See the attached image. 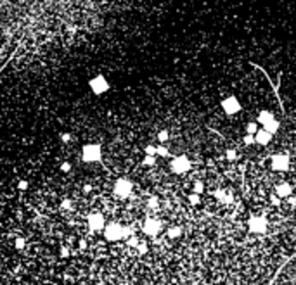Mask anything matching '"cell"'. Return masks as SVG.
Segmentation results:
<instances>
[{
	"label": "cell",
	"instance_id": "16",
	"mask_svg": "<svg viewBox=\"0 0 296 285\" xmlns=\"http://www.w3.org/2000/svg\"><path fill=\"white\" fill-rule=\"evenodd\" d=\"M258 128H260V124L256 123V119H255V121H249V123L246 124V133H248V135H255V133L258 132Z\"/></svg>",
	"mask_w": 296,
	"mask_h": 285
},
{
	"label": "cell",
	"instance_id": "10",
	"mask_svg": "<svg viewBox=\"0 0 296 285\" xmlns=\"http://www.w3.org/2000/svg\"><path fill=\"white\" fill-rule=\"evenodd\" d=\"M87 225H88V230H90L92 233L102 232V230H104V226H106V219H104V216L100 214V213H94V214L88 216Z\"/></svg>",
	"mask_w": 296,
	"mask_h": 285
},
{
	"label": "cell",
	"instance_id": "29",
	"mask_svg": "<svg viewBox=\"0 0 296 285\" xmlns=\"http://www.w3.org/2000/svg\"><path fill=\"white\" fill-rule=\"evenodd\" d=\"M61 207L62 209H71V207H73V202H71L70 199H64V201L61 202Z\"/></svg>",
	"mask_w": 296,
	"mask_h": 285
},
{
	"label": "cell",
	"instance_id": "3",
	"mask_svg": "<svg viewBox=\"0 0 296 285\" xmlns=\"http://www.w3.org/2000/svg\"><path fill=\"white\" fill-rule=\"evenodd\" d=\"M88 88H90V92L94 93V95H104V93L109 92L111 85H109L108 78H106L104 75H97V76H94V78H90Z\"/></svg>",
	"mask_w": 296,
	"mask_h": 285
},
{
	"label": "cell",
	"instance_id": "26",
	"mask_svg": "<svg viewBox=\"0 0 296 285\" xmlns=\"http://www.w3.org/2000/svg\"><path fill=\"white\" fill-rule=\"evenodd\" d=\"M24 244H26V240H24V238H23V237H18V238H16V242H14V246H16V249H19V250H21L23 247H24Z\"/></svg>",
	"mask_w": 296,
	"mask_h": 285
},
{
	"label": "cell",
	"instance_id": "37",
	"mask_svg": "<svg viewBox=\"0 0 296 285\" xmlns=\"http://www.w3.org/2000/svg\"><path fill=\"white\" fill-rule=\"evenodd\" d=\"M78 244H80V247H82V249H85V246H87V244H85V240H80Z\"/></svg>",
	"mask_w": 296,
	"mask_h": 285
},
{
	"label": "cell",
	"instance_id": "2",
	"mask_svg": "<svg viewBox=\"0 0 296 285\" xmlns=\"http://www.w3.org/2000/svg\"><path fill=\"white\" fill-rule=\"evenodd\" d=\"M82 159L85 162H100L102 161V147L99 144H85L82 147Z\"/></svg>",
	"mask_w": 296,
	"mask_h": 285
},
{
	"label": "cell",
	"instance_id": "5",
	"mask_svg": "<svg viewBox=\"0 0 296 285\" xmlns=\"http://www.w3.org/2000/svg\"><path fill=\"white\" fill-rule=\"evenodd\" d=\"M246 226H248V232H251V233H265L269 230V219L261 214L251 216L248 219Z\"/></svg>",
	"mask_w": 296,
	"mask_h": 285
},
{
	"label": "cell",
	"instance_id": "30",
	"mask_svg": "<svg viewBox=\"0 0 296 285\" xmlns=\"http://www.w3.org/2000/svg\"><path fill=\"white\" fill-rule=\"evenodd\" d=\"M281 201H282V199H281V197H277L275 193H272V195H270V202H272L274 206H279V204H281Z\"/></svg>",
	"mask_w": 296,
	"mask_h": 285
},
{
	"label": "cell",
	"instance_id": "9",
	"mask_svg": "<svg viewBox=\"0 0 296 285\" xmlns=\"http://www.w3.org/2000/svg\"><path fill=\"white\" fill-rule=\"evenodd\" d=\"M104 238L109 242H116L123 238V226L120 223H109L104 226Z\"/></svg>",
	"mask_w": 296,
	"mask_h": 285
},
{
	"label": "cell",
	"instance_id": "27",
	"mask_svg": "<svg viewBox=\"0 0 296 285\" xmlns=\"http://www.w3.org/2000/svg\"><path fill=\"white\" fill-rule=\"evenodd\" d=\"M126 244H128V246H130V247H137V246H139V238H137V237H135V235H133V237L126 238Z\"/></svg>",
	"mask_w": 296,
	"mask_h": 285
},
{
	"label": "cell",
	"instance_id": "34",
	"mask_svg": "<svg viewBox=\"0 0 296 285\" xmlns=\"http://www.w3.org/2000/svg\"><path fill=\"white\" fill-rule=\"evenodd\" d=\"M18 189H19V190H26V189H28V181H26V180H19Z\"/></svg>",
	"mask_w": 296,
	"mask_h": 285
},
{
	"label": "cell",
	"instance_id": "6",
	"mask_svg": "<svg viewBox=\"0 0 296 285\" xmlns=\"http://www.w3.org/2000/svg\"><path fill=\"white\" fill-rule=\"evenodd\" d=\"M114 195L120 199H126L132 195V190H133V183H132L128 178H118L113 185Z\"/></svg>",
	"mask_w": 296,
	"mask_h": 285
},
{
	"label": "cell",
	"instance_id": "15",
	"mask_svg": "<svg viewBox=\"0 0 296 285\" xmlns=\"http://www.w3.org/2000/svg\"><path fill=\"white\" fill-rule=\"evenodd\" d=\"M182 235V228L180 226H170L166 230V237L168 238H179Z\"/></svg>",
	"mask_w": 296,
	"mask_h": 285
},
{
	"label": "cell",
	"instance_id": "33",
	"mask_svg": "<svg viewBox=\"0 0 296 285\" xmlns=\"http://www.w3.org/2000/svg\"><path fill=\"white\" fill-rule=\"evenodd\" d=\"M61 142H64V144L71 142V135L70 133H61Z\"/></svg>",
	"mask_w": 296,
	"mask_h": 285
},
{
	"label": "cell",
	"instance_id": "7",
	"mask_svg": "<svg viewBox=\"0 0 296 285\" xmlns=\"http://www.w3.org/2000/svg\"><path fill=\"white\" fill-rule=\"evenodd\" d=\"M291 166V157L284 152H277L270 157V168L274 171H287Z\"/></svg>",
	"mask_w": 296,
	"mask_h": 285
},
{
	"label": "cell",
	"instance_id": "19",
	"mask_svg": "<svg viewBox=\"0 0 296 285\" xmlns=\"http://www.w3.org/2000/svg\"><path fill=\"white\" fill-rule=\"evenodd\" d=\"M225 157L229 159V161H235V159H237V150L235 149H227L225 150Z\"/></svg>",
	"mask_w": 296,
	"mask_h": 285
},
{
	"label": "cell",
	"instance_id": "8",
	"mask_svg": "<svg viewBox=\"0 0 296 285\" xmlns=\"http://www.w3.org/2000/svg\"><path fill=\"white\" fill-rule=\"evenodd\" d=\"M222 109L227 116H234L243 109V105H241V100L235 95H229L222 100Z\"/></svg>",
	"mask_w": 296,
	"mask_h": 285
},
{
	"label": "cell",
	"instance_id": "4",
	"mask_svg": "<svg viewBox=\"0 0 296 285\" xmlns=\"http://www.w3.org/2000/svg\"><path fill=\"white\" fill-rule=\"evenodd\" d=\"M191 168H192L191 159H189L187 156H184V154L175 156V157L171 159V162H170V169H171V173H175V175H185Z\"/></svg>",
	"mask_w": 296,
	"mask_h": 285
},
{
	"label": "cell",
	"instance_id": "23",
	"mask_svg": "<svg viewBox=\"0 0 296 285\" xmlns=\"http://www.w3.org/2000/svg\"><path fill=\"white\" fill-rule=\"evenodd\" d=\"M168 138H170V133H168V130H161V132L158 133V140L161 142V144H163V142H166Z\"/></svg>",
	"mask_w": 296,
	"mask_h": 285
},
{
	"label": "cell",
	"instance_id": "20",
	"mask_svg": "<svg viewBox=\"0 0 296 285\" xmlns=\"http://www.w3.org/2000/svg\"><path fill=\"white\" fill-rule=\"evenodd\" d=\"M135 235V232H133V228L132 226H123V238H130V237H133Z\"/></svg>",
	"mask_w": 296,
	"mask_h": 285
},
{
	"label": "cell",
	"instance_id": "35",
	"mask_svg": "<svg viewBox=\"0 0 296 285\" xmlns=\"http://www.w3.org/2000/svg\"><path fill=\"white\" fill-rule=\"evenodd\" d=\"M59 254H61V258H68V256H70V250L66 249V247H62V249H61V252H59Z\"/></svg>",
	"mask_w": 296,
	"mask_h": 285
},
{
	"label": "cell",
	"instance_id": "11",
	"mask_svg": "<svg viewBox=\"0 0 296 285\" xmlns=\"http://www.w3.org/2000/svg\"><path fill=\"white\" fill-rule=\"evenodd\" d=\"M161 228H163L161 221H159V219H156V218H147L146 221H144V225H142L144 233H146V235H149V237H156L158 233L161 232Z\"/></svg>",
	"mask_w": 296,
	"mask_h": 285
},
{
	"label": "cell",
	"instance_id": "17",
	"mask_svg": "<svg viewBox=\"0 0 296 285\" xmlns=\"http://www.w3.org/2000/svg\"><path fill=\"white\" fill-rule=\"evenodd\" d=\"M156 156H159V157H168V156H170V150L166 149L165 145H158L156 147Z\"/></svg>",
	"mask_w": 296,
	"mask_h": 285
},
{
	"label": "cell",
	"instance_id": "36",
	"mask_svg": "<svg viewBox=\"0 0 296 285\" xmlns=\"http://www.w3.org/2000/svg\"><path fill=\"white\" fill-rule=\"evenodd\" d=\"M83 192H85V193H88V192H92V185H85V187H83Z\"/></svg>",
	"mask_w": 296,
	"mask_h": 285
},
{
	"label": "cell",
	"instance_id": "32",
	"mask_svg": "<svg viewBox=\"0 0 296 285\" xmlns=\"http://www.w3.org/2000/svg\"><path fill=\"white\" fill-rule=\"evenodd\" d=\"M61 171H62V173H70V171H71V164H70V162H62V164H61Z\"/></svg>",
	"mask_w": 296,
	"mask_h": 285
},
{
	"label": "cell",
	"instance_id": "25",
	"mask_svg": "<svg viewBox=\"0 0 296 285\" xmlns=\"http://www.w3.org/2000/svg\"><path fill=\"white\" fill-rule=\"evenodd\" d=\"M144 152H146V156H156V147L154 145H146Z\"/></svg>",
	"mask_w": 296,
	"mask_h": 285
},
{
	"label": "cell",
	"instance_id": "24",
	"mask_svg": "<svg viewBox=\"0 0 296 285\" xmlns=\"http://www.w3.org/2000/svg\"><path fill=\"white\" fill-rule=\"evenodd\" d=\"M243 144L244 145H255V135H248V133H246V135L243 136Z\"/></svg>",
	"mask_w": 296,
	"mask_h": 285
},
{
	"label": "cell",
	"instance_id": "1",
	"mask_svg": "<svg viewBox=\"0 0 296 285\" xmlns=\"http://www.w3.org/2000/svg\"><path fill=\"white\" fill-rule=\"evenodd\" d=\"M256 123L260 124L265 132H269L270 135H275L281 128V121L275 118V114L269 109H261L256 116Z\"/></svg>",
	"mask_w": 296,
	"mask_h": 285
},
{
	"label": "cell",
	"instance_id": "14",
	"mask_svg": "<svg viewBox=\"0 0 296 285\" xmlns=\"http://www.w3.org/2000/svg\"><path fill=\"white\" fill-rule=\"evenodd\" d=\"M215 199H217L218 202H222V204H230V202L234 201V193L229 189H220L215 192Z\"/></svg>",
	"mask_w": 296,
	"mask_h": 285
},
{
	"label": "cell",
	"instance_id": "22",
	"mask_svg": "<svg viewBox=\"0 0 296 285\" xmlns=\"http://www.w3.org/2000/svg\"><path fill=\"white\" fill-rule=\"evenodd\" d=\"M154 162H156V156H146L142 164L144 166H154Z\"/></svg>",
	"mask_w": 296,
	"mask_h": 285
},
{
	"label": "cell",
	"instance_id": "31",
	"mask_svg": "<svg viewBox=\"0 0 296 285\" xmlns=\"http://www.w3.org/2000/svg\"><path fill=\"white\" fill-rule=\"evenodd\" d=\"M147 204H149V207L156 209V207H158V197H151V199L147 201Z\"/></svg>",
	"mask_w": 296,
	"mask_h": 285
},
{
	"label": "cell",
	"instance_id": "13",
	"mask_svg": "<svg viewBox=\"0 0 296 285\" xmlns=\"http://www.w3.org/2000/svg\"><path fill=\"white\" fill-rule=\"evenodd\" d=\"M274 193L277 195V197H281V199H287V197H291V195H293V187L287 183V181L279 183L277 187H275Z\"/></svg>",
	"mask_w": 296,
	"mask_h": 285
},
{
	"label": "cell",
	"instance_id": "21",
	"mask_svg": "<svg viewBox=\"0 0 296 285\" xmlns=\"http://www.w3.org/2000/svg\"><path fill=\"white\" fill-rule=\"evenodd\" d=\"M187 199H189V202H191V204H194V206L201 202V195H199V193H194V192L189 193V197H187Z\"/></svg>",
	"mask_w": 296,
	"mask_h": 285
},
{
	"label": "cell",
	"instance_id": "18",
	"mask_svg": "<svg viewBox=\"0 0 296 285\" xmlns=\"http://www.w3.org/2000/svg\"><path fill=\"white\" fill-rule=\"evenodd\" d=\"M203 190H205V185H203V181H201V180H196V181H194V187H192V192H194V193H199V195H201V193H203Z\"/></svg>",
	"mask_w": 296,
	"mask_h": 285
},
{
	"label": "cell",
	"instance_id": "12",
	"mask_svg": "<svg viewBox=\"0 0 296 285\" xmlns=\"http://www.w3.org/2000/svg\"><path fill=\"white\" fill-rule=\"evenodd\" d=\"M272 138H274V135H270L269 132H265L263 128H258V132L255 133V144L261 145V147H265V145H269L270 142H272Z\"/></svg>",
	"mask_w": 296,
	"mask_h": 285
},
{
	"label": "cell",
	"instance_id": "28",
	"mask_svg": "<svg viewBox=\"0 0 296 285\" xmlns=\"http://www.w3.org/2000/svg\"><path fill=\"white\" fill-rule=\"evenodd\" d=\"M137 250H139V254H146V252H147V244H144V242H139V246H137Z\"/></svg>",
	"mask_w": 296,
	"mask_h": 285
}]
</instances>
